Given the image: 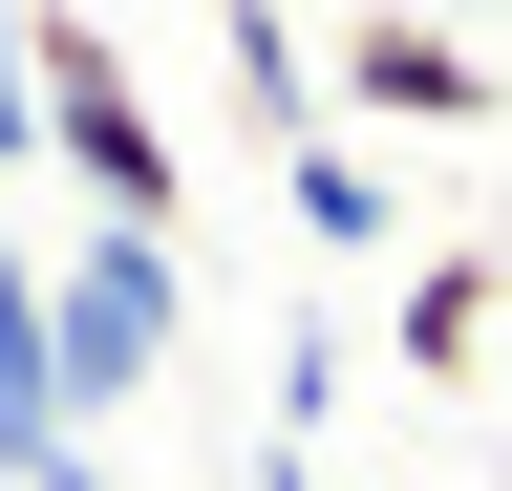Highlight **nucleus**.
I'll use <instances>...</instances> for the list:
<instances>
[{"mask_svg":"<svg viewBox=\"0 0 512 491\" xmlns=\"http://www.w3.org/2000/svg\"><path fill=\"white\" fill-rule=\"evenodd\" d=\"M22 107H43V171H64V193H86L107 235H171V214H192V171H171V107H150V65H128L107 22L22 0Z\"/></svg>","mask_w":512,"mask_h":491,"instance_id":"1","label":"nucleus"},{"mask_svg":"<svg viewBox=\"0 0 512 491\" xmlns=\"http://www.w3.org/2000/svg\"><path fill=\"white\" fill-rule=\"evenodd\" d=\"M171 321H192V278H171V235H64L43 257V385H64V427H107V406H150L171 385Z\"/></svg>","mask_w":512,"mask_h":491,"instance_id":"2","label":"nucleus"},{"mask_svg":"<svg viewBox=\"0 0 512 491\" xmlns=\"http://www.w3.org/2000/svg\"><path fill=\"white\" fill-rule=\"evenodd\" d=\"M320 86H342L363 129H491V65L427 22V0H363V22L320 43Z\"/></svg>","mask_w":512,"mask_h":491,"instance_id":"3","label":"nucleus"},{"mask_svg":"<svg viewBox=\"0 0 512 491\" xmlns=\"http://www.w3.org/2000/svg\"><path fill=\"white\" fill-rule=\"evenodd\" d=\"M491 342H512V278H491V235H427V257H406V299H384V363H406V385H470Z\"/></svg>","mask_w":512,"mask_h":491,"instance_id":"4","label":"nucleus"},{"mask_svg":"<svg viewBox=\"0 0 512 491\" xmlns=\"http://www.w3.org/2000/svg\"><path fill=\"white\" fill-rule=\"evenodd\" d=\"M278 193H299V257H406V171H384L363 129H299Z\"/></svg>","mask_w":512,"mask_h":491,"instance_id":"5","label":"nucleus"},{"mask_svg":"<svg viewBox=\"0 0 512 491\" xmlns=\"http://www.w3.org/2000/svg\"><path fill=\"white\" fill-rule=\"evenodd\" d=\"M43 449H86L43 385V257H22V214H0V470H43Z\"/></svg>","mask_w":512,"mask_h":491,"instance_id":"6","label":"nucleus"},{"mask_svg":"<svg viewBox=\"0 0 512 491\" xmlns=\"http://www.w3.org/2000/svg\"><path fill=\"white\" fill-rule=\"evenodd\" d=\"M214 43H235V107H256V129H320V65H299V22H278V0H214Z\"/></svg>","mask_w":512,"mask_h":491,"instance_id":"7","label":"nucleus"},{"mask_svg":"<svg viewBox=\"0 0 512 491\" xmlns=\"http://www.w3.org/2000/svg\"><path fill=\"white\" fill-rule=\"evenodd\" d=\"M320 406H342V321H299V342H278V449H320Z\"/></svg>","mask_w":512,"mask_h":491,"instance_id":"8","label":"nucleus"},{"mask_svg":"<svg viewBox=\"0 0 512 491\" xmlns=\"http://www.w3.org/2000/svg\"><path fill=\"white\" fill-rule=\"evenodd\" d=\"M256 491H342V470H320V449H256Z\"/></svg>","mask_w":512,"mask_h":491,"instance_id":"9","label":"nucleus"},{"mask_svg":"<svg viewBox=\"0 0 512 491\" xmlns=\"http://www.w3.org/2000/svg\"><path fill=\"white\" fill-rule=\"evenodd\" d=\"M22 491H107V449H43V470H22Z\"/></svg>","mask_w":512,"mask_h":491,"instance_id":"10","label":"nucleus"}]
</instances>
